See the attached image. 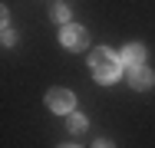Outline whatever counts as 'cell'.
Returning a JSON list of instances; mask_svg holds the SVG:
<instances>
[{"label":"cell","instance_id":"6da1fadb","mask_svg":"<svg viewBox=\"0 0 155 148\" xmlns=\"http://www.w3.org/2000/svg\"><path fill=\"white\" fill-rule=\"evenodd\" d=\"M89 66H93V76L99 82H112L119 76V59L112 56L109 50H96L93 56H89Z\"/></svg>","mask_w":155,"mask_h":148},{"label":"cell","instance_id":"7a4b0ae2","mask_svg":"<svg viewBox=\"0 0 155 148\" xmlns=\"http://www.w3.org/2000/svg\"><path fill=\"white\" fill-rule=\"evenodd\" d=\"M73 92L69 89H50V95H46V102H50V109L53 112H73Z\"/></svg>","mask_w":155,"mask_h":148},{"label":"cell","instance_id":"3957f363","mask_svg":"<svg viewBox=\"0 0 155 148\" xmlns=\"http://www.w3.org/2000/svg\"><path fill=\"white\" fill-rule=\"evenodd\" d=\"M89 43V33L83 27H63V46L66 50H83Z\"/></svg>","mask_w":155,"mask_h":148},{"label":"cell","instance_id":"277c9868","mask_svg":"<svg viewBox=\"0 0 155 148\" xmlns=\"http://www.w3.org/2000/svg\"><path fill=\"white\" fill-rule=\"evenodd\" d=\"M129 86H132V89H149V86H152V69L132 66V69H129Z\"/></svg>","mask_w":155,"mask_h":148},{"label":"cell","instance_id":"5b68a950","mask_svg":"<svg viewBox=\"0 0 155 148\" xmlns=\"http://www.w3.org/2000/svg\"><path fill=\"white\" fill-rule=\"evenodd\" d=\"M122 59H125V66H142V59H145V50L139 46V43H129L122 50Z\"/></svg>","mask_w":155,"mask_h":148},{"label":"cell","instance_id":"8992f818","mask_svg":"<svg viewBox=\"0 0 155 148\" xmlns=\"http://www.w3.org/2000/svg\"><path fill=\"white\" fill-rule=\"evenodd\" d=\"M69 128H73V132H83V128H86V118H83V115H73V118H69Z\"/></svg>","mask_w":155,"mask_h":148},{"label":"cell","instance_id":"52a82bcc","mask_svg":"<svg viewBox=\"0 0 155 148\" xmlns=\"http://www.w3.org/2000/svg\"><path fill=\"white\" fill-rule=\"evenodd\" d=\"M53 17H56L60 23H66V17H69V10H66L63 3H56V7H53Z\"/></svg>","mask_w":155,"mask_h":148},{"label":"cell","instance_id":"ba28073f","mask_svg":"<svg viewBox=\"0 0 155 148\" xmlns=\"http://www.w3.org/2000/svg\"><path fill=\"white\" fill-rule=\"evenodd\" d=\"M96 148H112V142H96Z\"/></svg>","mask_w":155,"mask_h":148},{"label":"cell","instance_id":"9c48e42d","mask_svg":"<svg viewBox=\"0 0 155 148\" xmlns=\"http://www.w3.org/2000/svg\"><path fill=\"white\" fill-rule=\"evenodd\" d=\"M66 148H76V145H66Z\"/></svg>","mask_w":155,"mask_h":148}]
</instances>
